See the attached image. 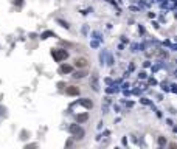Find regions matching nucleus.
<instances>
[{
	"mask_svg": "<svg viewBox=\"0 0 177 149\" xmlns=\"http://www.w3.org/2000/svg\"><path fill=\"white\" fill-rule=\"evenodd\" d=\"M51 56L58 61V62H61L62 59H67V56H68V53L65 51V50H51Z\"/></svg>",
	"mask_w": 177,
	"mask_h": 149,
	"instance_id": "nucleus-1",
	"label": "nucleus"
},
{
	"mask_svg": "<svg viewBox=\"0 0 177 149\" xmlns=\"http://www.w3.org/2000/svg\"><path fill=\"white\" fill-rule=\"evenodd\" d=\"M70 132L76 137V138H82V137H84V130H82V127H79L78 124L70 126Z\"/></svg>",
	"mask_w": 177,
	"mask_h": 149,
	"instance_id": "nucleus-2",
	"label": "nucleus"
},
{
	"mask_svg": "<svg viewBox=\"0 0 177 149\" xmlns=\"http://www.w3.org/2000/svg\"><path fill=\"white\" fill-rule=\"evenodd\" d=\"M75 65L79 67V68H84L87 65V59L86 58H76V59H75Z\"/></svg>",
	"mask_w": 177,
	"mask_h": 149,
	"instance_id": "nucleus-3",
	"label": "nucleus"
},
{
	"mask_svg": "<svg viewBox=\"0 0 177 149\" xmlns=\"http://www.w3.org/2000/svg\"><path fill=\"white\" fill-rule=\"evenodd\" d=\"M67 93L72 95V96H75V95H78V93H79V89L75 87V86H70V87H67Z\"/></svg>",
	"mask_w": 177,
	"mask_h": 149,
	"instance_id": "nucleus-4",
	"label": "nucleus"
},
{
	"mask_svg": "<svg viewBox=\"0 0 177 149\" xmlns=\"http://www.w3.org/2000/svg\"><path fill=\"white\" fill-rule=\"evenodd\" d=\"M72 71H73V67L68 64H64L61 67V73H72Z\"/></svg>",
	"mask_w": 177,
	"mask_h": 149,
	"instance_id": "nucleus-5",
	"label": "nucleus"
},
{
	"mask_svg": "<svg viewBox=\"0 0 177 149\" xmlns=\"http://www.w3.org/2000/svg\"><path fill=\"white\" fill-rule=\"evenodd\" d=\"M89 115L87 114H81V115H76V121L78 123H84V121H87Z\"/></svg>",
	"mask_w": 177,
	"mask_h": 149,
	"instance_id": "nucleus-6",
	"label": "nucleus"
},
{
	"mask_svg": "<svg viewBox=\"0 0 177 149\" xmlns=\"http://www.w3.org/2000/svg\"><path fill=\"white\" fill-rule=\"evenodd\" d=\"M81 102H82V104H84V106H86L87 109H90V107L93 106V102H92V101H89V99H82Z\"/></svg>",
	"mask_w": 177,
	"mask_h": 149,
	"instance_id": "nucleus-7",
	"label": "nucleus"
},
{
	"mask_svg": "<svg viewBox=\"0 0 177 149\" xmlns=\"http://www.w3.org/2000/svg\"><path fill=\"white\" fill-rule=\"evenodd\" d=\"M86 74H87L86 71H78V73L73 74V78H82V76H86Z\"/></svg>",
	"mask_w": 177,
	"mask_h": 149,
	"instance_id": "nucleus-8",
	"label": "nucleus"
},
{
	"mask_svg": "<svg viewBox=\"0 0 177 149\" xmlns=\"http://www.w3.org/2000/svg\"><path fill=\"white\" fill-rule=\"evenodd\" d=\"M158 144H160V146L166 144V140H165V138H158Z\"/></svg>",
	"mask_w": 177,
	"mask_h": 149,
	"instance_id": "nucleus-9",
	"label": "nucleus"
}]
</instances>
